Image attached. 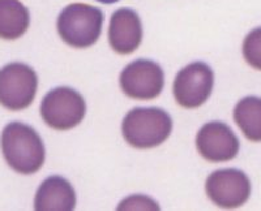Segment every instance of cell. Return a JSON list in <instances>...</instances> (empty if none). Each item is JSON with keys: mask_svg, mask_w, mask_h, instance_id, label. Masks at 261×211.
I'll list each match as a JSON object with an SVG mask.
<instances>
[{"mask_svg": "<svg viewBox=\"0 0 261 211\" xmlns=\"http://www.w3.org/2000/svg\"><path fill=\"white\" fill-rule=\"evenodd\" d=\"M243 56L252 68L261 71V27L251 30L244 38Z\"/></svg>", "mask_w": 261, "mask_h": 211, "instance_id": "5bb4252c", "label": "cell"}, {"mask_svg": "<svg viewBox=\"0 0 261 211\" xmlns=\"http://www.w3.org/2000/svg\"><path fill=\"white\" fill-rule=\"evenodd\" d=\"M172 120L166 111L157 107H137L125 115L122 132L128 145L135 149H154L171 134Z\"/></svg>", "mask_w": 261, "mask_h": 211, "instance_id": "7a4b0ae2", "label": "cell"}, {"mask_svg": "<svg viewBox=\"0 0 261 211\" xmlns=\"http://www.w3.org/2000/svg\"><path fill=\"white\" fill-rule=\"evenodd\" d=\"M0 146L8 166L21 175L38 172L45 163L46 150L41 136L24 123L7 124L2 132Z\"/></svg>", "mask_w": 261, "mask_h": 211, "instance_id": "6da1fadb", "label": "cell"}, {"mask_svg": "<svg viewBox=\"0 0 261 211\" xmlns=\"http://www.w3.org/2000/svg\"><path fill=\"white\" fill-rule=\"evenodd\" d=\"M119 82L120 89L129 98L151 101L162 92L165 75L158 63L149 59H137L123 69Z\"/></svg>", "mask_w": 261, "mask_h": 211, "instance_id": "52a82bcc", "label": "cell"}, {"mask_svg": "<svg viewBox=\"0 0 261 211\" xmlns=\"http://www.w3.org/2000/svg\"><path fill=\"white\" fill-rule=\"evenodd\" d=\"M196 147L205 161L212 163L232 161L239 153L241 143L237 134L222 122L202 125L196 136Z\"/></svg>", "mask_w": 261, "mask_h": 211, "instance_id": "9c48e42d", "label": "cell"}, {"mask_svg": "<svg viewBox=\"0 0 261 211\" xmlns=\"http://www.w3.org/2000/svg\"><path fill=\"white\" fill-rule=\"evenodd\" d=\"M148 210H158V206L155 201L145 196H132L129 198H125L120 205L118 206V210H136V208H145Z\"/></svg>", "mask_w": 261, "mask_h": 211, "instance_id": "9a60e30c", "label": "cell"}, {"mask_svg": "<svg viewBox=\"0 0 261 211\" xmlns=\"http://www.w3.org/2000/svg\"><path fill=\"white\" fill-rule=\"evenodd\" d=\"M86 104L83 96L71 87H57L47 93L41 103L43 122L55 131H69L84 120Z\"/></svg>", "mask_w": 261, "mask_h": 211, "instance_id": "277c9868", "label": "cell"}, {"mask_svg": "<svg viewBox=\"0 0 261 211\" xmlns=\"http://www.w3.org/2000/svg\"><path fill=\"white\" fill-rule=\"evenodd\" d=\"M214 85V75L206 63L195 62L180 69L174 80V97L183 108H199L208 101Z\"/></svg>", "mask_w": 261, "mask_h": 211, "instance_id": "8992f818", "label": "cell"}, {"mask_svg": "<svg viewBox=\"0 0 261 211\" xmlns=\"http://www.w3.org/2000/svg\"><path fill=\"white\" fill-rule=\"evenodd\" d=\"M143 41V26L139 15L130 8H120L113 13L109 25V43L119 55H129Z\"/></svg>", "mask_w": 261, "mask_h": 211, "instance_id": "30bf717a", "label": "cell"}, {"mask_svg": "<svg viewBox=\"0 0 261 211\" xmlns=\"http://www.w3.org/2000/svg\"><path fill=\"white\" fill-rule=\"evenodd\" d=\"M76 192L62 176H50L39 185L34 198L37 211H72L76 208Z\"/></svg>", "mask_w": 261, "mask_h": 211, "instance_id": "8fae6325", "label": "cell"}, {"mask_svg": "<svg viewBox=\"0 0 261 211\" xmlns=\"http://www.w3.org/2000/svg\"><path fill=\"white\" fill-rule=\"evenodd\" d=\"M37 87V73L24 63H9L0 69V104L7 110L29 107L36 98Z\"/></svg>", "mask_w": 261, "mask_h": 211, "instance_id": "5b68a950", "label": "cell"}, {"mask_svg": "<svg viewBox=\"0 0 261 211\" xmlns=\"http://www.w3.org/2000/svg\"><path fill=\"white\" fill-rule=\"evenodd\" d=\"M97 2H99V3H103V4H114V3H116V2H119V0H97Z\"/></svg>", "mask_w": 261, "mask_h": 211, "instance_id": "2e32d148", "label": "cell"}, {"mask_svg": "<svg viewBox=\"0 0 261 211\" xmlns=\"http://www.w3.org/2000/svg\"><path fill=\"white\" fill-rule=\"evenodd\" d=\"M209 199L216 206L232 210L243 206L251 196L248 176L237 168H223L211 173L205 184Z\"/></svg>", "mask_w": 261, "mask_h": 211, "instance_id": "ba28073f", "label": "cell"}, {"mask_svg": "<svg viewBox=\"0 0 261 211\" xmlns=\"http://www.w3.org/2000/svg\"><path fill=\"white\" fill-rule=\"evenodd\" d=\"M234 120L242 133L251 142H261V98L248 96L238 102Z\"/></svg>", "mask_w": 261, "mask_h": 211, "instance_id": "4fadbf2b", "label": "cell"}, {"mask_svg": "<svg viewBox=\"0 0 261 211\" xmlns=\"http://www.w3.org/2000/svg\"><path fill=\"white\" fill-rule=\"evenodd\" d=\"M30 15L20 0H0V38L15 41L27 33Z\"/></svg>", "mask_w": 261, "mask_h": 211, "instance_id": "7c38bea8", "label": "cell"}, {"mask_svg": "<svg viewBox=\"0 0 261 211\" xmlns=\"http://www.w3.org/2000/svg\"><path fill=\"white\" fill-rule=\"evenodd\" d=\"M105 16L97 7L73 3L65 7L57 21L58 34L73 48H88L99 39Z\"/></svg>", "mask_w": 261, "mask_h": 211, "instance_id": "3957f363", "label": "cell"}]
</instances>
